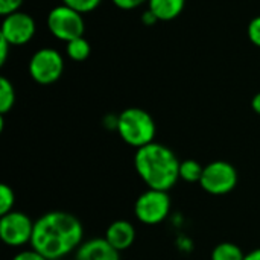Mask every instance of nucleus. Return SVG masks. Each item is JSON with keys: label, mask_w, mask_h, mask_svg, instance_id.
<instances>
[{"label": "nucleus", "mask_w": 260, "mask_h": 260, "mask_svg": "<svg viewBox=\"0 0 260 260\" xmlns=\"http://www.w3.org/2000/svg\"><path fill=\"white\" fill-rule=\"evenodd\" d=\"M84 227L81 221L61 210L41 215L34 224L30 248L49 260H58L76 251L84 242Z\"/></svg>", "instance_id": "f257e3e1"}, {"label": "nucleus", "mask_w": 260, "mask_h": 260, "mask_svg": "<svg viewBox=\"0 0 260 260\" xmlns=\"http://www.w3.org/2000/svg\"><path fill=\"white\" fill-rule=\"evenodd\" d=\"M180 160L171 148L152 142L134 154V168L148 189L169 192L180 180Z\"/></svg>", "instance_id": "f03ea898"}, {"label": "nucleus", "mask_w": 260, "mask_h": 260, "mask_svg": "<svg viewBox=\"0 0 260 260\" xmlns=\"http://www.w3.org/2000/svg\"><path fill=\"white\" fill-rule=\"evenodd\" d=\"M116 129L120 139L136 149L152 143L157 133L152 116L137 107H129L117 116Z\"/></svg>", "instance_id": "7ed1b4c3"}, {"label": "nucleus", "mask_w": 260, "mask_h": 260, "mask_svg": "<svg viewBox=\"0 0 260 260\" xmlns=\"http://www.w3.org/2000/svg\"><path fill=\"white\" fill-rule=\"evenodd\" d=\"M171 213V198L165 190L146 189L134 203V215L145 225H158Z\"/></svg>", "instance_id": "20e7f679"}, {"label": "nucleus", "mask_w": 260, "mask_h": 260, "mask_svg": "<svg viewBox=\"0 0 260 260\" xmlns=\"http://www.w3.org/2000/svg\"><path fill=\"white\" fill-rule=\"evenodd\" d=\"M47 27L55 38L66 41V43L76 40L79 37H84V32H85V23H84L82 14L64 3L59 6H55L49 12Z\"/></svg>", "instance_id": "39448f33"}, {"label": "nucleus", "mask_w": 260, "mask_h": 260, "mask_svg": "<svg viewBox=\"0 0 260 260\" xmlns=\"http://www.w3.org/2000/svg\"><path fill=\"white\" fill-rule=\"evenodd\" d=\"M238 171L232 163L216 160L204 166L200 186L204 192L215 197H221L235 190V187L238 186Z\"/></svg>", "instance_id": "423d86ee"}, {"label": "nucleus", "mask_w": 260, "mask_h": 260, "mask_svg": "<svg viewBox=\"0 0 260 260\" xmlns=\"http://www.w3.org/2000/svg\"><path fill=\"white\" fill-rule=\"evenodd\" d=\"M64 72V59L61 53L50 47L37 50L29 61L30 78L41 85H50L56 82Z\"/></svg>", "instance_id": "0eeeda50"}, {"label": "nucleus", "mask_w": 260, "mask_h": 260, "mask_svg": "<svg viewBox=\"0 0 260 260\" xmlns=\"http://www.w3.org/2000/svg\"><path fill=\"white\" fill-rule=\"evenodd\" d=\"M34 221L23 212L12 210L0 216V239L5 245L18 248L30 244L34 235Z\"/></svg>", "instance_id": "6e6552de"}, {"label": "nucleus", "mask_w": 260, "mask_h": 260, "mask_svg": "<svg viewBox=\"0 0 260 260\" xmlns=\"http://www.w3.org/2000/svg\"><path fill=\"white\" fill-rule=\"evenodd\" d=\"M35 21L34 18L21 11L5 15L2 23L0 37H3L11 46H21L29 43L35 35Z\"/></svg>", "instance_id": "1a4fd4ad"}, {"label": "nucleus", "mask_w": 260, "mask_h": 260, "mask_svg": "<svg viewBox=\"0 0 260 260\" xmlns=\"http://www.w3.org/2000/svg\"><path fill=\"white\" fill-rule=\"evenodd\" d=\"M75 260H120V253L105 238H94L79 245L75 251Z\"/></svg>", "instance_id": "9d476101"}, {"label": "nucleus", "mask_w": 260, "mask_h": 260, "mask_svg": "<svg viewBox=\"0 0 260 260\" xmlns=\"http://www.w3.org/2000/svg\"><path fill=\"white\" fill-rule=\"evenodd\" d=\"M107 242L114 247L119 253L126 251L128 248H131V245L136 241V227L133 222L126 221V219H117L114 222H111L107 230H105V236Z\"/></svg>", "instance_id": "9b49d317"}, {"label": "nucleus", "mask_w": 260, "mask_h": 260, "mask_svg": "<svg viewBox=\"0 0 260 260\" xmlns=\"http://www.w3.org/2000/svg\"><path fill=\"white\" fill-rule=\"evenodd\" d=\"M186 0H148V9L158 18V21H169L177 18L184 9Z\"/></svg>", "instance_id": "f8f14e48"}, {"label": "nucleus", "mask_w": 260, "mask_h": 260, "mask_svg": "<svg viewBox=\"0 0 260 260\" xmlns=\"http://www.w3.org/2000/svg\"><path fill=\"white\" fill-rule=\"evenodd\" d=\"M245 253L242 248L233 242H221L218 244L210 254V260H244Z\"/></svg>", "instance_id": "ddd939ff"}, {"label": "nucleus", "mask_w": 260, "mask_h": 260, "mask_svg": "<svg viewBox=\"0 0 260 260\" xmlns=\"http://www.w3.org/2000/svg\"><path fill=\"white\" fill-rule=\"evenodd\" d=\"M66 52H67V56L72 59V61H76V62H82L85 61L90 53H91V47H90V43L84 38V37H79L76 40H72L69 43H66Z\"/></svg>", "instance_id": "4468645a"}, {"label": "nucleus", "mask_w": 260, "mask_h": 260, "mask_svg": "<svg viewBox=\"0 0 260 260\" xmlns=\"http://www.w3.org/2000/svg\"><path fill=\"white\" fill-rule=\"evenodd\" d=\"M15 104V90L8 78H0V114L5 116Z\"/></svg>", "instance_id": "2eb2a0df"}, {"label": "nucleus", "mask_w": 260, "mask_h": 260, "mask_svg": "<svg viewBox=\"0 0 260 260\" xmlns=\"http://www.w3.org/2000/svg\"><path fill=\"white\" fill-rule=\"evenodd\" d=\"M204 166H201L197 160H183L180 163V180L186 183H200L203 177Z\"/></svg>", "instance_id": "dca6fc26"}, {"label": "nucleus", "mask_w": 260, "mask_h": 260, "mask_svg": "<svg viewBox=\"0 0 260 260\" xmlns=\"http://www.w3.org/2000/svg\"><path fill=\"white\" fill-rule=\"evenodd\" d=\"M14 204H15V193L12 187L8 184H2L0 186V216L12 212Z\"/></svg>", "instance_id": "f3484780"}, {"label": "nucleus", "mask_w": 260, "mask_h": 260, "mask_svg": "<svg viewBox=\"0 0 260 260\" xmlns=\"http://www.w3.org/2000/svg\"><path fill=\"white\" fill-rule=\"evenodd\" d=\"M101 2L102 0H62L64 5L73 8L75 11H78L81 14H87V12L94 11L101 5Z\"/></svg>", "instance_id": "a211bd4d"}, {"label": "nucleus", "mask_w": 260, "mask_h": 260, "mask_svg": "<svg viewBox=\"0 0 260 260\" xmlns=\"http://www.w3.org/2000/svg\"><path fill=\"white\" fill-rule=\"evenodd\" d=\"M248 38L254 46L260 47V15L254 17L248 23Z\"/></svg>", "instance_id": "6ab92c4d"}, {"label": "nucleus", "mask_w": 260, "mask_h": 260, "mask_svg": "<svg viewBox=\"0 0 260 260\" xmlns=\"http://www.w3.org/2000/svg\"><path fill=\"white\" fill-rule=\"evenodd\" d=\"M23 2L24 0H0V14L5 17V15L20 11Z\"/></svg>", "instance_id": "aec40b11"}, {"label": "nucleus", "mask_w": 260, "mask_h": 260, "mask_svg": "<svg viewBox=\"0 0 260 260\" xmlns=\"http://www.w3.org/2000/svg\"><path fill=\"white\" fill-rule=\"evenodd\" d=\"M12 260H49L47 257H44L41 253L35 251L34 248H29V250H21L18 251Z\"/></svg>", "instance_id": "412c9836"}, {"label": "nucleus", "mask_w": 260, "mask_h": 260, "mask_svg": "<svg viewBox=\"0 0 260 260\" xmlns=\"http://www.w3.org/2000/svg\"><path fill=\"white\" fill-rule=\"evenodd\" d=\"M148 0H113V3L120 8V9H134L139 8L140 5H143Z\"/></svg>", "instance_id": "4be33fe9"}, {"label": "nucleus", "mask_w": 260, "mask_h": 260, "mask_svg": "<svg viewBox=\"0 0 260 260\" xmlns=\"http://www.w3.org/2000/svg\"><path fill=\"white\" fill-rule=\"evenodd\" d=\"M11 47H12V46H11L3 37H0V64H2V66L6 62V59H8V52H9Z\"/></svg>", "instance_id": "5701e85b"}, {"label": "nucleus", "mask_w": 260, "mask_h": 260, "mask_svg": "<svg viewBox=\"0 0 260 260\" xmlns=\"http://www.w3.org/2000/svg\"><path fill=\"white\" fill-rule=\"evenodd\" d=\"M142 21H143L145 24H148V26H152V24H155V23L158 21V18L148 9V11H145V12L142 14Z\"/></svg>", "instance_id": "b1692460"}, {"label": "nucleus", "mask_w": 260, "mask_h": 260, "mask_svg": "<svg viewBox=\"0 0 260 260\" xmlns=\"http://www.w3.org/2000/svg\"><path fill=\"white\" fill-rule=\"evenodd\" d=\"M251 108H253V111H254L256 114H259L260 116V91L253 96V99H251Z\"/></svg>", "instance_id": "393cba45"}, {"label": "nucleus", "mask_w": 260, "mask_h": 260, "mask_svg": "<svg viewBox=\"0 0 260 260\" xmlns=\"http://www.w3.org/2000/svg\"><path fill=\"white\" fill-rule=\"evenodd\" d=\"M244 260H260V248H256V250L247 253Z\"/></svg>", "instance_id": "a878e982"}]
</instances>
